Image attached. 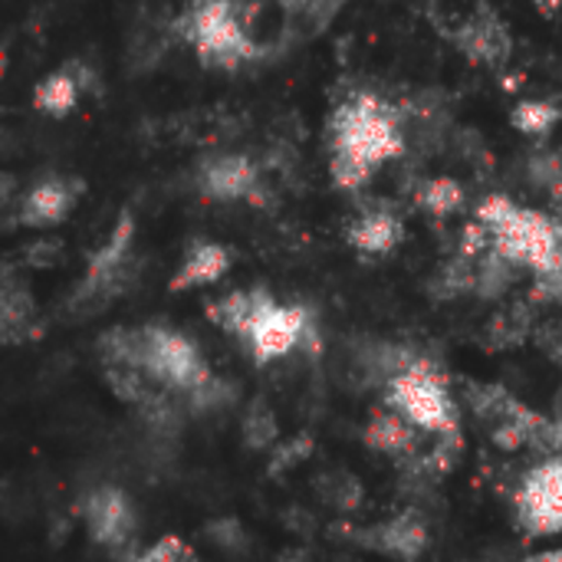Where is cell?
Wrapping results in <instances>:
<instances>
[{
    "label": "cell",
    "mask_w": 562,
    "mask_h": 562,
    "mask_svg": "<svg viewBox=\"0 0 562 562\" xmlns=\"http://www.w3.org/2000/svg\"><path fill=\"white\" fill-rule=\"evenodd\" d=\"M326 142L333 184L342 191H359L405 151V125L389 99L375 92H352L336 102L326 125Z\"/></svg>",
    "instance_id": "cell-1"
},
{
    "label": "cell",
    "mask_w": 562,
    "mask_h": 562,
    "mask_svg": "<svg viewBox=\"0 0 562 562\" xmlns=\"http://www.w3.org/2000/svg\"><path fill=\"white\" fill-rule=\"evenodd\" d=\"M491 237V250L533 277L562 273V221L524 207L507 194H491L477 204V217Z\"/></svg>",
    "instance_id": "cell-2"
},
{
    "label": "cell",
    "mask_w": 562,
    "mask_h": 562,
    "mask_svg": "<svg viewBox=\"0 0 562 562\" xmlns=\"http://www.w3.org/2000/svg\"><path fill=\"white\" fill-rule=\"evenodd\" d=\"M178 30L207 69L234 72L260 56L250 7L240 0H191L178 20Z\"/></svg>",
    "instance_id": "cell-3"
},
{
    "label": "cell",
    "mask_w": 562,
    "mask_h": 562,
    "mask_svg": "<svg viewBox=\"0 0 562 562\" xmlns=\"http://www.w3.org/2000/svg\"><path fill=\"white\" fill-rule=\"evenodd\" d=\"M125 369H138L155 385L178 392L184 398L211 379V369L204 366L198 346L168 326L132 329V356Z\"/></svg>",
    "instance_id": "cell-4"
},
{
    "label": "cell",
    "mask_w": 562,
    "mask_h": 562,
    "mask_svg": "<svg viewBox=\"0 0 562 562\" xmlns=\"http://www.w3.org/2000/svg\"><path fill=\"white\" fill-rule=\"evenodd\" d=\"M385 389L389 408L405 415L418 431L458 438V405L448 392V379L428 359H415Z\"/></svg>",
    "instance_id": "cell-5"
},
{
    "label": "cell",
    "mask_w": 562,
    "mask_h": 562,
    "mask_svg": "<svg viewBox=\"0 0 562 562\" xmlns=\"http://www.w3.org/2000/svg\"><path fill=\"white\" fill-rule=\"evenodd\" d=\"M316 333L313 313L300 303H277L273 296L260 306V313L254 316L244 342L254 356L257 366H270L283 356H290L293 349H300L303 342H310Z\"/></svg>",
    "instance_id": "cell-6"
},
{
    "label": "cell",
    "mask_w": 562,
    "mask_h": 562,
    "mask_svg": "<svg viewBox=\"0 0 562 562\" xmlns=\"http://www.w3.org/2000/svg\"><path fill=\"white\" fill-rule=\"evenodd\" d=\"M132 244H135V217L122 214L119 224L112 227L109 240H102V247L89 257V267H86L82 283L76 286L72 306L109 303L128 283Z\"/></svg>",
    "instance_id": "cell-7"
},
{
    "label": "cell",
    "mask_w": 562,
    "mask_h": 562,
    "mask_svg": "<svg viewBox=\"0 0 562 562\" xmlns=\"http://www.w3.org/2000/svg\"><path fill=\"white\" fill-rule=\"evenodd\" d=\"M517 520L533 537L562 533V458L537 464L517 491Z\"/></svg>",
    "instance_id": "cell-8"
},
{
    "label": "cell",
    "mask_w": 562,
    "mask_h": 562,
    "mask_svg": "<svg viewBox=\"0 0 562 562\" xmlns=\"http://www.w3.org/2000/svg\"><path fill=\"white\" fill-rule=\"evenodd\" d=\"M194 184L207 201H250V204L263 201L260 198L263 175H260L257 161L240 151H217V155L204 158Z\"/></svg>",
    "instance_id": "cell-9"
},
{
    "label": "cell",
    "mask_w": 562,
    "mask_h": 562,
    "mask_svg": "<svg viewBox=\"0 0 562 562\" xmlns=\"http://www.w3.org/2000/svg\"><path fill=\"white\" fill-rule=\"evenodd\" d=\"M82 520L95 543L102 547H125L135 533V507L119 487H95L82 501Z\"/></svg>",
    "instance_id": "cell-10"
},
{
    "label": "cell",
    "mask_w": 562,
    "mask_h": 562,
    "mask_svg": "<svg viewBox=\"0 0 562 562\" xmlns=\"http://www.w3.org/2000/svg\"><path fill=\"white\" fill-rule=\"evenodd\" d=\"M82 184L76 178H59V175H49V178H40L33 181L20 204H16V221L23 227H56L76 204Z\"/></svg>",
    "instance_id": "cell-11"
},
{
    "label": "cell",
    "mask_w": 562,
    "mask_h": 562,
    "mask_svg": "<svg viewBox=\"0 0 562 562\" xmlns=\"http://www.w3.org/2000/svg\"><path fill=\"white\" fill-rule=\"evenodd\" d=\"M405 237V221L389 207V204H372L362 207L352 224L346 227V240L352 250L366 254V257H382L392 254Z\"/></svg>",
    "instance_id": "cell-12"
},
{
    "label": "cell",
    "mask_w": 562,
    "mask_h": 562,
    "mask_svg": "<svg viewBox=\"0 0 562 562\" xmlns=\"http://www.w3.org/2000/svg\"><path fill=\"white\" fill-rule=\"evenodd\" d=\"M366 547H372L382 557H395V560L415 562L428 550V524L422 520V514L415 510H402L398 517L372 527L362 533Z\"/></svg>",
    "instance_id": "cell-13"
},
{
    "label": "cell",
    "mask_w": 562,
    "mask_h": 562,
    "mask_svg": "<svg viewBox=\"0 0 562 562\" xmlns=\"http://www.w3.org/2000/svg\"><path fill=\"white\" fill-rule=\"evenodd\" d=\"M458 49L484 66H497L510 56V33L504 26L501 16L494 13H477L468 23H461V30L454 33Z\"/></svg>",
    "instance_id": "cell-14"
},
{
    "label": "cell",
    "mask_w": 562,
    "mask_h": 562,
    "mask_svg": "<svg viewBox=\"0 0 562 562\" xmlns=\"http://www.w3.org/2000/svg\"><path fill=\"white\" fill-rule=\"evenodd\" d=\"M89 82H92V76L86 72L82 63H66L63 69H56V72H49V76H43L36 82L33 109L43 112V115L63 119V115H69L79 105V99H82Z\"/></svg>",
    "instance_id": "cell-15"
},
{
    "label": "cell",
    "mask_w": 562,
    "mask_h": 562,
    "mask_svg": "<svg viewBox=\"0 0 562 562\" xmlns=\"http://www.w3.org/2000/svg\"><path fill=\"white\" fill-rule=\"evenodd\" d=\"M231 270V250L217 240H198L191 244V250L184 254L178 273L171 277V290H198V286H211L217 283L224 273Z\"/></svg>",
    "instance_id": "cell-16"
},
{
    "label": "cell",
    "mask_w": 562,
    "mask_h": 562,
    "mask_svg": "<svg viewBox=\"0 0 562 562\" xmlns=\"http://www.w3.org/2000/svg\"><path fill=\"white\" fill-rule=\"evenodd\" d=\"M33 300H30V290L13 277L7 273L3 277V290H0V336L7 346L13 342H23L33 336Z\"/></svg>",
    "instance_id": "cell-17"
},
{
    "label": "cell",
    "mask_w": 562,
    "mask_h": 562,
    "mask_svg": "<svg viewBox=\"0 0 562 562\" xmlns=\"http://www.w3.org/2000/svg\"><path fill=\"white\" fill-rule=\"evenodd\" d=\"M415 435H418V428L405 415H398L395 408H389V412H379L369 422L366 445L372 451L389 454V458H415Z\"/></svg>",
    "instance_id": "cell-18"
},
{
    "label": "cell",
    "mask_w": 562,
    "mask_h": 562,
    "mask_svg": "<svg viewBox=\"0 0 562 562\" xmlns=\"http://www.w3.org/2000/svg\"><path fill=\"white\" fill-rule=\"evenodd\" d=\"M270 300V293L267 290H237V293H227L224 300H217L214 306H207V316L224 329V333H231V336H237V339H244L247 336V329H250V323H254V316L260 313V306Z\"/></svg>",
    "instance_id": "cell-19"
},
{
    "label": "cell",
    "mask_w": 562,
    "mask_h": 562,
    "mask_svg": "<svg viewBox=\"0 0 562 562\" xmlns=\"http://www.w3.org/2000/svg\"><path fill=\"white\" fill-rule=\"evenodd\" d=\"M468 194L461 188V181L454 178H428L418 188V207L428 211L431 217H451L464 207Z\"/></svg>",
    "instance_id": "cell-20"
},
{
    "label": "cell",
    "mask_w": 562,
    "mask_h": 562,
    "mask_svg": "<svg viewBox=\"0 0 562 562\" xmlns=\"http://www.w3.org/2000/svg\"><path fill=\"white\" fill-rule=\"evenodd\" d=\"M560 105L550 102V99H520L514 105V112H510V122H514L517 132L540 138V135H550L560 125Z\"/></svg>",
    "instance_id": "cell-21"
},
{
    "label": "cell",
    "mask_w": 562,
    "mask_h": 562,
    "mask_svg": "<svg viewBox=\"0 0 562 562\" xmlns=\"http://www.w3.org/2000/svg\"><path fill=\"white\" fill-rule=\"evenodd\" d=\"M517 270H520V267H514L507 257H501L497 250H487L484 257H477V290H474V293L484 296V300L504 296V293L514 286Z\"/></svg>",
    "instance_id": "cell-22"
},
{
    "label": "cell",
    "mask_w": 562,
    "mask_h": 562,
    "mask_svg": "<svg viewBox=\"0 0 562 562\" xmlns=\"http://www.w3.org/2000/svg\"><path fill=\"white\" fill-rule=\"evenodd\" d=\"M240 428H244V441H247V448H254V451H270V448L277 445V438H280L277 415L270 412V405H267V402H254V405L244 412Z\"/></svg>",
    "instance_id": "cell-23"
},
{
    "label": "cell",
    "mask_w": 562,
    "mask_h": 562,
    "mask_svg": "<svg viewBox=\"0 0 562 562\" xmlns=\"http://www.w3.org/2000/svg\"><path fill=\"white\" fill-rule=\"evenodd\" d=\"M286 20L306 26V30H323L342 7L346 0H280Z\"/></svg>",
    "instance_id": "cell-24"
},
{
    "label": "cell",
    "mask_w": 562,
    "mask_h": 562,
    "mask_svg": "<svg viewBox=\"0 0 562 562\" xmlns=\"http://www.w3.org/2000/svg\"><path fill=\"white\" fill-rule=\"evenodd\" d=\"M128 562H194V550L181 537L168 533L158 543H151L142 553H135Z\"/></svg>",
    "instance_id": "cell-25"
},
{
    "label": "cell",
    "mask_w": 562,
    "mask_h": 562,
    "mask_svg": "<svg viewBox=\"0 0 562 562\" xmlns=\"http://www.w3.org/2000/svg\"><path fill=\"white\" fill-rule=\"evenodd\" d=\"M326 497H329L336 507L352 510V507H359V501H362V487H359V481L349 477V474H333V484L326 487Z\"/></svg>",
    "instance_id": "cell-26"
},
{
    "label": "cell",
    "mask_w": 562,
    "mask_h": 562,
    "mask_svg": "<svg viewBox=\"0 0 562 562\" xmlns=\"http://www.w3.org/2000/svg\"><path fill=\"white\" fill-rule=\"evenodd\" d=\"M306 451H310V438H306V435H300L293 445H286V448H283L277 458H273V464H270V474H280L283 468H293V464H300Z\"/></svg>",
    "instance_id": "cell-27"
},
{
    "label": "cell",
    "mask_w": 562,
    "mask_h": 562,
    "mask_svg": "<svg viewBox=\"0 0 562 562\" xmlns=\"http://www.w3.org/2000/svg\"><path fill=\"white\" fill-rule=\"evenodd\" d=\"M527 562H562V547H560V550H547V553H537V557H530Z\"/></svg>",
    "instance_id": "cell-28"
},
{
    "label": "cell",
    "mask_w": 562,
    "mask_h": 562,
    "mask_svg": "<svg viewBox=\"0 0 562 562\" xmlns=\"http://www.w3.org/2000/svg\"><path fill=\"white\" fill-rule=\"evenodd\" d=\"M277 562H306V557H303L300 550H290V553H283Z\"/></svg>",
    "instance_id": "cell-29"
},
{
    "label": "cell",
    "mask_w": 562,
    "mask_h": 562,
    "mask_svg": "<svg viewBox=\"0 0 562 562\" xmlns=\"http://www.w3.org/2000/svg\"><path fill=\"white\" fill-rule=\"evenodd\" d=\"M547 3H550V7H562V0H547Z\"/></svg>",
    "instance_id": "cell-30"
}]
</instances>
